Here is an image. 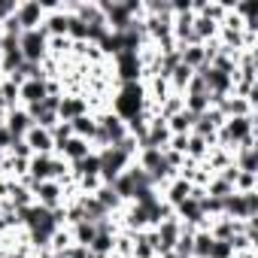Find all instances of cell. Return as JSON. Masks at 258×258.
Here are the masks:
<instances>
[{"label":"cell","instance_id":"f546056e","mask_svg":"<svg viewBox=\"0 0 258 258\" xmlns=\"http://www.w3.org/2000/svg\"><path fill=\"white\" fill-rule=\"evenodd\" d=\"M185 94H207V82H204V76H201V73H195V76H191V82L185 85Z\"/></svg>","mask_w":258,"mask_h":258},{"label":"cell","instance_id":"52a82bcc","mask_svg":"<svg viewBox=\"0 0 258 258\" xmlns=\"http://www.w3.org/2000/svg\"><path fill=\"white\" fill-rule=\"evenodd\" d=\"M4 121H7V131H10V137H13V140H25V134L34 127V121H31V115H28V109H25V106L7 109V112H4Z\"/></svg>","mask_w":258,"mask_h":258},{"label":"cell","instance_id":"ba28073f","mask_svg":"<svg viewBox=\"0 0 258 258\" xmlns=\"http://www.w3.org/2000/svg\"><path fill=\"white\" fill-rule=\"evenodd\" d=\"M191 188H195V185H191L188 179H182V176H173V179H170V182L161 188V191H164V195H161V201H164V204L173 210V207H179L182 201H188V198H191Z\"/></svg>","mask_w":258,"mask_h":258},{"label":"cell","instance_id":"603a6c76","mask_svg":"<svg viewBox=\"0 0 258 258\" xmlns=\"http://www.w3.org/2000/svg\"><path fill=\"white\" fill-rule=\"evenodd\" d=\"M94 234H97V225H94V222H88V219L70 228V237H73V243H79V246H88V243L94 240Z\"/></svg>","mask_w":258,"mask_h":258},{"label":"cell","instance_id":"2e32d148","mask_svg":"<svg viewBox=\"0 0 258 258\" xmlns=\"http://www.w3.org/2000/svg\"><path fill=\"white\" fill-rule=\"evenodd\" d=\"M191 31H195V40H198L201 46L219 37V25H216V22H210V19H204V16H195V22H191Z\"/></svg>","mask_w":258,"mask_h":258},{"label":"cell","instance_id":"484cf974","mask_svg":"<svg viewBox=\"0 0 258 258\" xmlns=\"http://www.w3.org/2000/svg\"><path fill=\"white\" fill-rule=\"evenodd\" d=\"M207 258H234V246H231V240H213Z\"/></svg>","mask_w":258,"mask_h":258},{"label":"cell","instance_id":"8992f818","mask_svg":"<svg viewBox=\"0 0 258 258\" xmlns=\"http://www.w3.org/2000/svg\"><path fill=\"white\" fill-rule=\"evenodd\" d=\"M91 112V103H88V97L85 94H61V106H58V118L61 121H73V118H79V115H88Z\"/></svg>","mask_w":258,"mask_h":258},{"label":"cell","instance_id":"d6a6232c","mask_svg":"<svg viewBox=\"0 0 258 258\" xmlns=\"http://www.w3.org/2000/svg\"><path fill=\"white\" fill-rule=\"evenodd\" d=\"M34 258H55V255H52V252H37Z\"/></svg>","mask_w":258,"mask_h":258},{"label":"cell","instance_id":"83f0119b","mask_svg":"<svg viewBox=\"0 0 258 258\" xmlns=\"http://www.w3.org/2000/svg\"><path fill=\"white\" fill-rule=\"evenodd\" d=\"M7 155H10V158H31L34 152H31V146H28L25 140H13V146H10Z\"/></svg>","mask_w":258,"mask_h":258},{"label":"cell","instance_id":"7a4b0ae2","mask_svg":"<svg viewBox=\"0 0 258 258\" xmlns=\"http://www.w3.org/2000/svg\"><path fill=\"white\" fill-rule=\"evenodd\" d=\"M19 52H22L25 61L43 64V61L49 58V37L43 34V28H37V31H22V37H19Z\"/></svg>","mask_w":258,"mask_h":258},{"label":"cell","instance_id":"d6986e66","mask_svg":"<svg viewBox=\"0 0 258 258\" xmlns=\"http://www.w3.org/2000/svg\"><path fill=\"white\" fill-rule=\"evenodd\" d=\"M161 161H164L161 149H140V152L134 155V164H137L140 170H146V173H155V170L161 167Z\"/></svg>","mask_w":258,"mask_h":258},{"label":"cell","instance_id":"4fadbf2b","mask_svg":"<svg viewBox=\"0 0 258 258\" xmlns=\"http://www.w3.org/2000/svg\"><path fill=\"white\" fill-rule=\"evenodd\" d=\"M40 28H43L46 37H67V13H64V10L46 13V19H43Z\"/></svg>","mask_w":258,"mask_h":258},{"label":"cell","instance_id":"d4e9b609","mask_svg":"<svg viewBox=\"0 0 258 258\" xmlns=\"http://www.w3.org/2000/svg\"><path fill=\"white\" fill-rule=\"evenodd\" d=\"M49 134H52V140H55V149H58L61 143H67V140L73 137V127H70V121H58V124L52 127Z\"/></svg>","mask_w":258,"mask_h":258},{"label":"cell","instance_id":"ffe728a7","mask_svg":"<svg viewBox=\"0 0 258 258\" xmlns=\"http://www.w3.org/2000/svg\"><path fill=\"white\" fill-rule=\"evenodd\" d=\"M195 121H198V115H191V112H176V115H170L164 124H167V131L170 134H191V127H195Z\"/></svg>","mask_w":258,"mask_h":258},{"label":"cell","instance_id":"44dd1931","mask_svg":"<svg viewBox=\"0 0 258 258\" xmlns=\"http://www.w3.org/2000/svg\"><path fill=\"white\" fill-rule=\"evenodd\" d=\"M94 198H97V204H100V207H103V210H106L109 216H115V213H118V210L124 207V204L118 201V195H115V191H112L109 185H100V188L94 191Z\"/></svg>","mask_w":258,"mask_h":258},{"label":"cell","instance_id":"3957f363","mask_svg":"<svg viewBox=\"0 0 258 258\" xmlns=\"http://www.w3.org/2000/svg\"><path fill=\"white\" fill-rule=\"evenodd\" d=\"M112 67H115L118 82H143V61H140V52H118V55L112 58Z\"/></svg>","mask_w":258,"mask_h":258},{"label":"cell","instance_id":"7c38bea8","mask_svg":"<svg viewBox=\"0 0 258 258\" xmlns=\"http://www.w3.org/2000/svg\"><path fill=\"white\" fill-rule=\"evenodd\" d=\"M234 167L240 170V173H258V152H255V146H237L234 149Z\"/></svg>","mask_w":258,"mask_h":258},{"label":"cell","instance_id":"9c48e42d","mask_svg":"<svg viewBox=\"0 0 258 258\" xmlns=\"http://www.w3.org/2000/svg\"><path fill=\"white\" fill-rule=\"evenodd\" d=\"M25 143L31 146V152L34 155H55V140H52V134L46 131V127H31V131L25 134Z\"/></svg>","mask_w":258,"mask_h":258},{"label":"cell","instance_id":"ac0fdd59","mask_svg":"<svg viewBox=\"0 0 258 258\" xmlns=\"http://www.w3.org/2000/svg\"><path fill=\"white\" fill-rule=\"evenodd\" d=\"M179 58H182V64H185L188 70L207 67V52H204V46H179Z\"/></svg>","mask_w":258,"mask_h":258},{"label":"cell","instance_id":"5bb4252c","mask_svg":"<svg viewBox=\"0 0 258 258\" xmlns=\"http://www.w3.org/2000/svg\"><path fill=\"white\" fill-rule=\"evenodd\" d=\"M70 176H73V179H82V176H100V155H97V152H88L82 161L70 164Z\"/></svg>","mask_w":258,"mask_h":258},{"label":"cell","instance_id":"f1b7e54d","mask_svg":"<svg viewBox=\"0 0 258 258\" xmlns=\"http://www.w3.org/2000/svg\"><path fill=\"white\" fill-rule=\"evenodd\" d=\"M234 191H255V176H252V173H237Z\"/></svg>","mask_w":258,"mask_h":258},{"label":"cell","instance_id":"e0dca14e","mask_svg":"<svg viewBox=\"0 0 258 258\" xmlns=\"http://www.w3.org/2000/svg\"><path fill=\"white\" fill-rule=\"evenodd\" d=\"M70 127H73V137H79V140H88V143H91V137H94V131H97V118H94V112H88V115L73 118V121H70Z\"/></svg>","mask_w":258,"mask_h":258},{"label":"cell","instance_id":"cb8c5ba5","mask_svg":"<svg viewBox=\"0 0 258 258\" xmlns=\"http://www.w3.org/2000/svg\"><path fill=\"white\" fill-rule=\"evenodd\" d=\"M67 40L70 43H88V25L76 16H67Z\"/></svg>","mask_w":258,"mask_h":258},{"label":"cell","instance_id":"836d02e7","mask_svg":"<svg viewBox=\"0 0 258 258\" xmlns=\"http://www.w3.org/2000/svg\"><path fill=\"white\" fill-rule=\"evenodd\" d=\"M106 258H121V255H115V252H112V255H106Z\"/></svg>","mask_w":258,"mask_h":258},{"label":"cell","instance_id":"4316f807","mask_svg":"<svg viewBox=\"0 0 258 258\" xmlns=\"http://www.w3.org/2000/svg\"><path fill=\"white\" fill-rule=\"evenodd\" d=\"M55 258H94L91 255V249L88 246H79V243H70L61 255H55Z\"/></svg>","mask_w":258,"mask_h":258},{"label":"cell","instance_id":"30bf717a","mask_svg":"<svg viewBox=\"0 0 258 258\" xmlns=\"http://www.w3.org/2000/svg\"><path fill=\"white\" fill-rule=\"evenodd\" d=\"M43 97H49L46 79H25V82L19 85V106H34V103H40Z\"/></svg>","mask_w":258,"mask_h":258},{"label":"cell","instance_id":"8fae6325","mask_svg":"<svg viewBox=\"0 0 258 258\" xmlns=\"http://www.w3.org/2000/svg\"><path fill=\"white\" fill-rule=\"evenodd\" d=\"M88 152H91V143H88V140H79V137H70L67 143H61V146L55 149V155H58V158H64L67 164L82 161Z\"/></svg>","mask_w":258,"mask_h":258},{"label":"cell","instance_id":"277c9868","mask_svg":"<svg viewBox=\"0 0 258 258\" xmlns=\"http://www.w3.org/2000/svg\"><path fill=\"white\" fill-rule=\"evenodd\" d=\"M34 204H40V207H46V210L64 207V204H67V185H64V182H55V179L37 182V188H34Z\"/></svg>","mask_w":258,"mask_h":258},{"label":"cell","instance_id":"9a60e30c","mask_svg":"<svg viewBox=\"0 0 258 258\" xmlns=\"http://www.w3.org/2000/svg\"><path fill=\"white\" fill-rule=\"evenodd\" d=\"M109 188L118 195V201H121V204H131V201H134V191H137V185H134V179H131V170H121Z\"/></svg>","mask_w":258,"mask_h":258},{"label":"cell","instance_id":"6da1fadb","mask_svg":"<svg viewBox=\"0 0 258 258\" xmlns=\"http://www.w3.org/2000/svg\"><path fill=\"white\" fill-rule=\"evenodd\" d=\"M146 109V85L143 82H118L115 94H112V115H118L121 121L134 118Z\"/></svg>","mask_w":258,"mask_h":258},{"label":"cell","instance_id":"1f68e13d","mask_svg":"<svg viewBox=\"0 0 258 258\" xmlns=\"http://www.w3.org/2000/svg\"><path fill=\"white\" fill-rule=\"evenodd\" d=\"M16 0H0V22H7V19H13L16 16Z\"/></svg>","mask_w":258,"mask_h":258},{"label":"cell","instance_id":"7402d4cb","mask_svg":"<svg viewBox=\"0 0 258 258\" xmlns=\"http://www.w3.org/2000/svg\"><path fill=\"white\" fill-rule=\"evenodd\" d=\"M210 143L207 140H201L198 134H188V146H185V158H191V161H204L207 155H210Z\"/></svg>","mask_w":258,"mask_h":258},{"label":"cell","instance_id":"5b68a950","mask_svg":"<svg viewBox=\"0 0 258 258\" xmlns=\"http://www.w3.org/2000/svg\"><path fill=\"white\" fill-rule=\"evenodd\" d=\"M46 13H43V4L40 0H22V4L16 7V22L22 31H37L43 25Z\"/></svg>","mask_w":258,"mask_h":258},{"label":"cell","instance_id":"4dcf8cb0","mask_svg":"<svg viewBox=\"0 0 258 258\" xmlns=\"http://www.w3.org/2000/svg\"><path fill=\"white\" fill-rule=\"evenodd\" d=\"M10 146H13V137H10V131H7L4 112H0V152H10Z\"/></svg>","mask_w":258,"mask_h":258}]
</instances>
